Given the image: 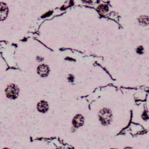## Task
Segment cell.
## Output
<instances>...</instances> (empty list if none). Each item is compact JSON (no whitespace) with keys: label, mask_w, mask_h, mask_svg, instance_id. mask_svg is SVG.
I'll list each match as a JSON object with an SVG mask.
<instances>
[{"label":"cell","mask_w":149,"mask_h":149,"mask_svg":"<svg viewBox=\"0 0 149 149\" xmlns=\"http://www.w3.org/2000/svg\"><path fill=\"white\" fill-rule=\"evenodd\" d=\"M112 118V114L111 111L106 108L103 109L100 113V119L101 123L104 125H107L109 123Z\"/></svg>","instance_id":"6da1fadb"},{"label":"cell","mask_w":149,"mask_h":149,"mask_svg":"<svg viewBox=\"0 0 149 149\" xmlns=\"http://www.w3.org/2000/svg\"><path fill=\"white\" fill-rule=\"evenodd\" d=\"M6 95L8 98L14 99L16 98L19 94V88L14 84H10L9 85L6 90Z\"/></svg>","instance_id":"7a4b0ae2"},{"label":"cell","mask_w":149,"mask_h":149,"mask_svg":"<svg viewBox=\"0 0 149 149\" xmlns=\"http://www.w3.org/2000/svg\"><path fill=\"white\" fill-rule=\"evenodd\" d=\"M49 68L45 65H40L37 68L38 73L42 77L46 76L49 73Z\"/></svg>","instance_id":"3957f363"},{"label":"cell","mask_w":149,"mask_h":149,"mask_svg":"<svg viewBox=\"0 0 149 149\" xmlns=\"http://www.w3.org/2000/svg\"><path fill=\"white\" fill-rule=\"evenodd\" d=\"M37 108L39 112H45L48 109V104L45 101H41L37 104Z\"/></svg>","instance_id":"277c9868"},{"label":"cell","mask_w":149,"mask_h":149,"mask_svg":"<svg viewBox=\"0 0 149 149\" xmlns=\"http://www.w3.org/2000/svg\"><path fill=\"white\" fill-rule=\"evenodd\" d=\"M84 122V118L81 115H77L73 120V124L76 127L81 126Z\"/></svg>","instance_id":"5b68a950"}]
</instances>
